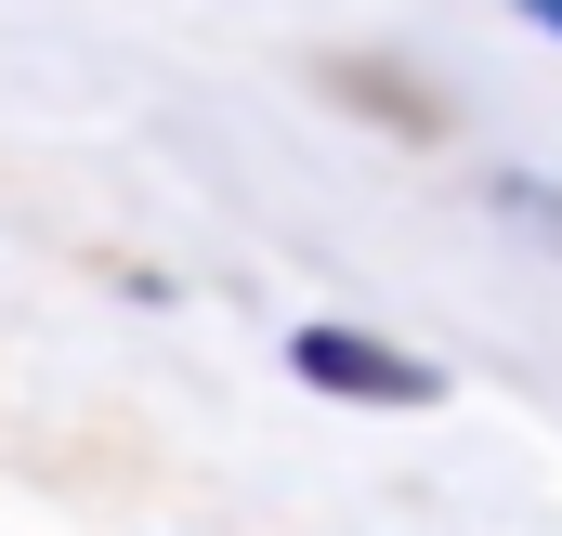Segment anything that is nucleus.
Here are the masks:
<instances>
[{
	"label": "nucleus",
	"mask_w": 562,
	"mask_h": 536,
	"mask_svg": "<svg viewBox=\"0 0 562 536\" xmlns=\"http://www.w3.org/2000/svg\"><path fill=\"white\" fill-rule=\"evenodd\" d=\"M288 367H301L314 393H340V405H431V393H445L419 354H393V340H367V327H301Z\"/></svg>",
	"instance_id": "f257e3e1"
},
{
	"label": "nucleus",
	"mask_w": 562,
	"mask_h": 536,
	"mask_svg": "<svg viewBox=\"0 0 562 536\" xmlns=\"http://www.w3.org/2000/svg\"><path fill=\"white\" fill-rule=\"evenodd\" d=\"M510 13H524V26H550V40H562V0H510Z\"/></svg>",
	"instance_id": "f03ea898"
}]
</instances>
